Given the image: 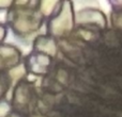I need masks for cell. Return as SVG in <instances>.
<instances>
[{
	"label": "cell",
	"mask_w": 122,
	"mask_h": 117,
	"mask_svg": "<svg viewBox=\"0 0 122 117\" xmlns=\"http://www.w3.org/2000/svg\"><path fill=\"white\" fill-rule=\"evenodd\" d=\"M72 28V15L71 10H70V4L67 2L64 3L62 13L60 16L55 18L51 22V30L54 34L59 35L62 34L64 31H69Z\"/></svg>",
	"instance_id": "6da1fadb"
},
{
	"label": "cell",
	"mask_w": 122,
	"mask_h": 117,
	"mask_svg": "<svg viewBox=\"0 0 122 117\" xmlns=\"http://www.w3.org/2000/svg\"><path fill=\"white\" fill-rule=\"evenodd\" d=\"M76 20L79 21V22H85V21H95V22H99L101 25L104 26V19L102 17L101 14L95 12H87V13H82L79 16L76 18Z\"/></svg>",
	"instance_id": "7a4b0ae2"
},
{
	"label": "cell",
	"mask_w": 122,
	"mask_h": 117,
	"mask_svg": "<svg viewBox=\"0 0 122 117\" xmlns=\"http://www.w3.org/2000/svg\"><path fill=\"white\" fill-rule=\"evenodd\" d=\"M55 3H56L55 1H43L42 2V11H43V13H44L45 15L51 14V10H53L54 4Z\"/></svg>",
	"instance_id": "3957f363"
},
{
	"label": "cell",
	"mask_w": 122,
	"mask_h": 117,
	"mask_svg": "<svg viewBox=\"0 0 122 117\" xmlns=\"http://www.w3.org/2000/svg\"><path fill=\"white\" fill-rule=\"evenodd\" d=\"M16 27L18 28L19 30H21V31H27L30 28V23L28 22L27 20H25V19L20 18V19H18V21L16 22Z\"/></svg>",
	"instance_id": "277c9868"
}]
</instances>
